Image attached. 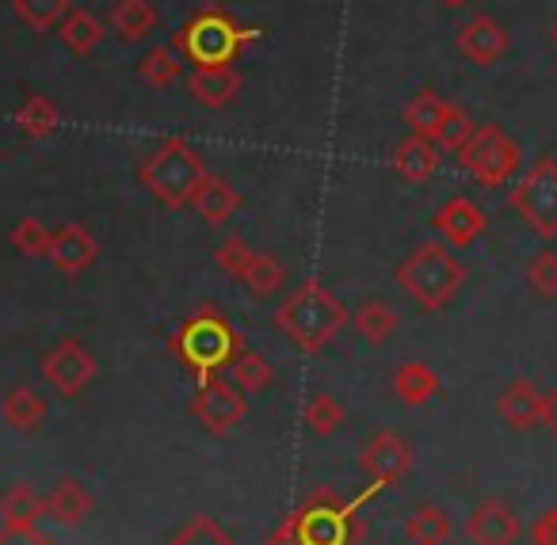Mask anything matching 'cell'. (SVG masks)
Here are the masks:
<instances>
[{
    "mask_svg": "<svg viewBox=\"0 0 557 545\" xmlns=\"http://www.w3.org/2000/svg\"><path fill=\"white\" fill-rule=\"evenodd\" d=\"M405 537H409L412 545H447V537H450L447 511L435 504H420L417 511L409 515V522H405Z\"/></svg>",
    "mask_w": 557,
    "mask_h": 545,
    "instance_id": "32",
    "label": "cell"
},
{
    "mask_svg": "<svg viewBox=\"0 0 557 545\" xmlns=\"http://www.w3.org/2000/svg\"><path fill=\"white\" fill-rule=\"evenodd\" d=\"M70 9H73V0H12L16 20L35 35L54 32V27L70 16Z\"/></svg>",
    "mask_w": 557,
    "mask_h": 545,
    "instance_id": "31",
    "label": "cell"
},
{
    "mask_svg": "<svg viewBox=\"0 0 557 545\" xmlns=\"http://www.w3.org/2000/svg\"><path fill=\"white\" fill-rule=\"evenodd\" d=\"M542 428L557 438V389L546 393V400H542Z\"/></svg>",
    "mask_w": 557,
    "mask_h": 545,
    "instance_id": "42",
    "label": "cell"
},
{
    "mask_svg": "<svg viewBox=\"0 0 557 545\" xmlns=\"http://www.w3.org/2000/svg\"><path fill=\"white\" fill-rule=\"evenodd\" d=\"M379 484L363 492L356 499H341L333 488H318L278 522L275 534L263 545H356L363 534L359 511L379 496Z\"/></svg>",
    "mask_w": 557,
    "mask_h": 545,
    "instance_id": "1",
    "label": "cell"
},
{
    "mask_svg": "<svg viewBox=\"0 0 557 545\" xmlns=\"http://www.w3.org/2000/svg\"><path fill=\"white\" fill-rule=\"evenodd\" d=\"M348 324V306L318 278H306L302 286H295L283 298V306L275 309L278 336H287V344L298 347L302 355H321Z\"/></svg>",
    "mask_w": 557,
    "mask_h": 545,
    "instance_id": "2",
    "label": "cell"
},
{
    "mask_svg": "<svg viewBox=\"0 0 557 545\" xmlns=\"http://www.w3.org/2000/svg\"><path fill=\"white\" fill-rule=\"evenodd\" d=\"M394 393H397V400H401L405 408H420V405H428L435 393H440V374H435L428 362L409 359V362H401V367L394 370Z\"/></svg>",
    "mask_w": 557,
    "mask_h": 545,
    "instance_id": "24",
    "label": "cell"
},
{
    "mask_svg": "<svg viewBox=\"0 0 557 545\" xmlns=\"http://www.w3.org/2000/svg\"><path fill=\"white\" fill-rule=\"evenodd\" d=\"M252 256H256L252 245H248L245 237H237V233H233V237H225L222 245L214 248V263L230 278H237V283L245 278V271H248V263H252Z\"/></svg>",
    "mask_w": 557,
    "mask_h": 545,
    "instance_id": "39",
    "label": "cell"
},
{
    "mask_svg": "<svg viewBox=\"0 0 557 545\" xmlns=\"http://www.w3.org/2000/svg\"><path fill=\"white\" fill-rule=\"evenodd\" d=\"M549 42L557 47V16H554V24H549Z\"/></svg>",
    "mask_w": 557,
    "mask_h": 545,
    "instance_id": "44",
    "label": "cell"
},
{
    "mask_svg": "<svg viewBox=\"0 0 557 545\" xmlns=\"http://www.w3.org/2000/svg\"><path fill=\"white\" fill-rule=\"evenodd\" d=\"M527 290L539 294L542 301H557V252L554 248H542L539 256H531L523 268Z\"/></svg>",
    "mask_w": 557,
    "mask_h": 545,
    "instance_id": "36",
    "label": "cell"
},
{
    "mask_svg": "<svg viewBox=\"0 0 557 545\" xmlns=\"http://www.w3.org/2000/svg\"><path fill=\"white\" fill-rule=\"evenodd\" d=\"M240 88H245V80L233 65L230 70H191V77H187V96L207 111L230 108L240 96Z\"/></svg>",
    "mask_w": 557,
    "mask_h": 545,
    "instance_id": "17",
    "label": "cell"
},
{
    "mask_svg": "<svg viewBox=\"0 0 557 545\" xmlns=\"http://www.w3.org/2000/svg\"><path fill=\"white\" fill-rule=\"evenodd\" d=\"M92 492L85 488L81 481H73V476H65V481H58L54 488H50L47 496V519L62 522V527H77V522H85L88 515H92Z\"/></svg>",
    "mask_w": 557,
    "mask_h": 545,
    "instance_id": "23",
    "label": "cell"
},
{
    "mask_svg": "<svg viewBox=\"0 0 557 545\" xmlns=\"http://www.w3.org/2000/svg\"><path fill=\"white\" fill-rule=\"evenodd\" d=\"M470 134H473V119L466 115V108H458V103H447L440 131H435V146L447 149V153H458V149L466 146V138H470Z\"/></svg>",
    "mask_w": 557,
    "mask_h": 545,
    "instance_id": "37",
    "label": "cell"
},
{
    "mask_svg": "<svg viewBox=\"0 0 557 545\" xmlns=\"http://www.w3.org/2000/svg\"><path fill=\"white\" fill-rule=\"evenodd\" d=\"M240 283H245V290L252 294L256 301H268V298H275V294L283 290V283H287V268H283V260H278V256L256 252Z\"/></svg>",
    "mask_w": 557,
    "mask_h": 545,
    "instance_id": "28",
    "label": "cell"
},
{
    "mask_svg": "<svg viewBox=\"0 0 557 545\" xmlns=\"http://www.w3.org/2000/svg\"><path fill=\"white\" fill-rule=\"evenodd\" d=\"M207 164L195 153L187 138H164L146 161L138 164V184L161 202L164 210H184L191 207L195 191H199Z\"/></svg>",
    "mask_w": 557,
    "mask_h": 545,
    "instance_id": "6",
    "label": "cell"
},
{
    "mask_svg": "<svg viewBox=\"0 0 557 545\" xmlns=\"http://www.w3.org/2000/svg\"><path fill=\"white\" fill-rule=\"evenodd\" d=\"M302 420H306V428H310L318 438H329L333 431L344 428V405H341V397H336V393H329V389H318L310 400H306Z\"/></svg>",
    "mask_w": 557,
    "mask_h": 545,
    "instance_id": "33",
    "label": "cell"
},
{
    "mask_svg": "<svg viewBox=\"0 0 557 545\" xmlns=\"http://www.w3.org/2000/svg\"><path fill=\"white\" fill-rule=\"evenodd\" d=\"M443 9H466V4H470V0H440Z\"/></svg>",
    "mask_w": 557,
    "mask_h": 545,
    "instance_id": "43",
    "label": "cell"
},
{
    "mask_svg": "<svg viewBox=\"0 0 557 545\" xmlns=\"http://www.w3.org/2000/svg\"><path fill=\"white\" fill-rule=\"evenodd\" d=\"M432 230L440 233L447 245L470 248L481 233L488 230V214L481 210V202H473L470 195H455L432 214Z\"/></svg>",
    "mask_w": 557,
    "mask_h": 545,
    "instance_id": "13",
    "label": "cell"
},
{
    "mask_svg": "<svg viewBox=\"0 0 557 545\" xmlns=\"http://www.w3.org/2000/svg\"><path fill=\"white\" fill-rule=\"evenodd\" d=\"M466 283V268L455 260L447 245H417L401 263H397V286L405 290V298L424 313H440L458 298Z\"/></svg>",
    "mask_w": 557,
    "mask_h": 545,
    "instance_id": "5",
    "label": "cell"
},
{
    "mask_svg": "<svg viewBox=\"0 0 557 545\" xmlns=\"http://www.w3.org/2000/svg\"><path fill=\"white\" fill-rule=\"evenodd\" d=\"M230 377L248 393V397H256V393L271 389V382H275V367H271L260 351H252V347H240L230 362Z\"/></svg>",
    "mask_w": 557,
    "mask_h": 545,
    "instance_id": "30",
    "label": "cell"
},
{
    "mask_svg": "<svg viewBox=\"0 0 557 545\" xmlns=\"http://www.w3.org/2000/svg\"><path fill=\"white\" fill-rule=\"evenodd\" d=\"M0 157H4V153H0Z\"/></svg>",
    "mask_w": 557,
    "mask_h": 545,
    "instance_id": "45",
    "label": "cell"
},
{
    "mask_svg": "<svg viewBox=\"0 0 557 545\" xmlns=\"http://www.w3.org/2000/svg\"><path fill=\"white\" fill-rule=\"evenodd\" d=\"M511 47V35L508 27L500 24V20L485 16V12H478V16H470L462 27L455 32V50L466 58L470 65H481V70H488V65H496L504 54H508Z\"/></svg>",
    "mask_w": 557,
    "mask_h": 545,
    "instance_id": "12",
    "label": "cell"
},
{
    "mask_svg": "<svg viewBox=\"0 0 557 545\" xmlns=\"http://www.w3.org/2000/svg\"><path fill=\"white\" fill-rule=\"evenodd\" d=\"M39 370H42V382H47L58 397L73 400L96 382V370L100 367H96V355L88 351L77 336H65V339H58L47 355H42Z\"/></svg>",
    "mask_w": 557,
    "mask_h": 545,
    "instance_id": "9",
    "label": "cell"
},
{
    "mask_svg": "<svg viewBox=\"0 0 557 545\" xmlns=\"http://www.w3.org/2000/svg\"><path fill=\"white\" fill-rule=\"evenodd\" d=\"M351 324H356V332L367 339L371 347H382L389 344V339L397 336V313L394 306H389L386 298H367L356 306V313H351Z\"/></svg>",
    "mask_w": 557,
    "mask_h": 545,
    "instance_id": "25",
    "label": "cell"
},
{
    "mask_svg": "<svg viewBox=\"0 0 557 545\" xmlns=\"http://www.w3.org/2000/svg\"><path fill=\"white\" fill-rule=\"evenodd\" d=\"M470 545H516L519 542V515L504 499H481L466 519Z\"/></svg>",
    "mask_w": 557,
    "mask_h": 545,
    "instance_id": "14",
    "label": "cell"
},
{
    "mask_svg": "<svg viewBox=\"0 0 557 545\" xmlns=\"http://www.w3.org/2000/svg\"><path fill=\"white\" fill-rule=\"evenodd\" d=\"M191 416L210 431V435H230L245 423L248 393L233 377H210L191 397Z\"/></svg>",
    "mask_w": 557,
    "mask_h": 545,
    "instance_id": "10",
    "label": "cell"
},
{
    "mask_svg": "<svg viewBox=\"0 0 557 545\" xmlns=\"http://www.w3.org/2000/svg\"><path fill=\"white\" fill-rule=\"evenodd\" d=\"M58 123H62V111H58L47 96H27V100L20 103V111H16V126H20V134H24L27 141L50 138V134L58 131Z\"/></svg>",
    "mask_w": 557,
    "mask_h": 545,
    "instance_id": "29",
    "label": "cell"
},
{
    "mask_svg": "<svg viewBox=\"0 0 557 545\" xmlns=\"http://www.w3.org/2000/svg\"><path fill=\"white\" fill-rule=\"evenodd\" d=\"M191 210L207 225H225L240 210V195L225 176L207 172V176H202V184H199V191H195V199H191Z\"/></svg>",
    "mask_w": 557,
    "mask_h": 545,
    "instance_id": "20",
    "label": "cell"
},
{
    "mask_svg": "<svg viewBox=\"0 0 557 545\" xmlns=\"http://www.w3.org/2000/svg\"><path fill=\"white\" fill-rule=\"evenodd\" d=\"M260 27H245L218 4H202L176 32L172 50L191 62V70H230L252 42H260Z\"/></svg>",
    "mask_w": 557,
    "mask_h": 545,
    "instance_id": "3",
    "label": "cell"
},
{
    "mask_svg": "<svg viewBox=\"0 0 557 545\" xmlns=\"http://www.w3.org/2000/svg\"><path fill=\"white\" fill-rule=\"evenodd\" d=\"M0 545H54L39 527H0Z\"/></svg>",
    "mask_w": 557,
    "mask_h": 545,
    "instance_id": "40",
    "label": "cell"
},
{
    "mask_svg": "<svg viewBox=\"0 0 557 545\" xmlns=\"http://www.w3.org/2000/svg\"><path fill=\"white\" fill-rule=\"evenodd\" d=\"M450 100H443L435 88H420L417 96H412L409 103H405L401 119L405 126H409V134H420V138H432L435 141V131H440L443 123V111H447Z\"/></svg>",
    "mask_w": 557,
    "mask_h": 545,
    "instance_id": "27",
    "label": "cell"
},
{
    "mask_svg": "<svg viewBox=\"0 0 557 545\" xmlns=\"http://www.w3.org/2000/svg\"><path fill=\"white\" fill-rule=\"evenodd\" d=\"M180 70H184V62H180V54L172 47H153L138 62V77L146 80L149 88H157V92H164V88L176 85Z\"/></svg>",
    "mask_w": 557,
    "mask_h": 545,
    "instance_id": "34",
    "label": "cell"
},
{
    "mask_svg": "<svg viewBox=\"0 0 557 545\" xmlns=\"http://www.w3.org/2000/svg\"><path fill=\"white\" fill-rule=\"evenodd\" d=\"M47 519V496L32 488V484H12L0 496V522L4 527H39Z\"/></svg>",
    "mask_w": 557,
    "mask_h": 545,
    "instance_id": "26",
    "label": "cell"
},
{
    "mask_svg": "<svg viewBox=\"0 0 557 545\" xmlns=\"http://www.w3.org/2000/svg\"><path fill=\"white\" fill-rule=\"evenodd\" d=\"M12 248L27 260H50V245H54V230L39 222V218H20L9 233Z\"/></svg>",
    "mask_w": 557,
    "mask_h": 545,
    "instance_id": "35",
    "label": "cell"
},
{
    "mask_svg": "<svg viewBox=\"0 0 557 545\" xmlns=\"http://www.w3.org/2000/svg\"><path fill=\"white\" fill-rule=\"evenodd\" d=\"M58 35H62L65 50H70L73 58H92L96 50L103 47V39H108V20L92 16L88 9L73 4L70 16L58 24Z\"/></svg>",
    "mask_w": 557,
    "mask_h": 545,
    "instance_id": "22",
    "label": "cell"
},
{
    "mask_svg": "<svg viewBox=\"0 0 557 545\" xmlns=\"http://www.w3.org/2000/svg\"><path fill=\"white\" fill-rule=\"evenodd\" d=\"M169 545H237V542H233L210 515H195L187 527H180L176 534H172Z\"/></svg>",
    "mask_w": 557,
    "mask_h": 545,
    "instance_id": "38",
    "label": "cell"
},
{
    "mask_svg": "<svg viewBox=\"0 0 557 545\" xmlns=\"http://www.w3.org/2000/svg\"><path fill=\"white\" fill-rule=\"evenodd\" d=\"M508 202L542 240H554L557 237V157H539L534 169L511 187Z\"/></svg>",
    "mask_w": 557,
    "mask_h": 545,
    "instance_id": "8",
    "label": "cell"
},
{
    "mask_svg": "<svg viewBox=\"0 0 557 545\" xmlns=\"http://www.w3.org/2000/svg\"><path fill=\"white\" fill-rule=\"evenodd\" d=\"M542 400L546 393H539L531 382H508L496 397V416L508 423L511 431H534L542 428Z\"/></svg>",
    "mask_w": 557,
    "mask_h": 545,
    "instance_id": "16",
    "label": "cell"
},
{
    "mask_svg": "<svg viewBox=\"0 0 557 545\" xmlns=\"http://www.w3.org/2000/svg\"><path fill=\"white\" fill-rule=\"evenodd\" d=\"M440 146L432 138H420V134H409L394 146V172L405 179V184H424L440 172Z\"/></svg>",
    "mask_w": 557,
    "mask_h": 545,
    "instance_id": "18",
    "label": "cell"
},
{
    "mask_svg": "<svg viewBox=\"0 0 557 545\" xmlns=\"http://www.w3.org/2000/svg\"><path fill=\"white\" fill-rule=\"evenodd\" d=\"M157 27L153 0H111L108 9V32L119 42H141L149 39Z\"/></svg>",
    "mask_w": 557,
    "mask_h": 545,
    "instance_id": "21",
    "label": "cell"
},
{
    "mask_svg": "<svg viewBox=\"0 0 557 545\" xmlns=\"http://www.w3.org/2000/svg\"><path fill=\"white\" fill-rule=\"evenodd\" d=\"M531 537H534V545H557V507H549L546 515H539Z\"/></svg>",
    "mask_w": 557,
    "mask_h": 545,
    "instance_id": "41",
    "label": "cell"
},
{
    "mask_svg": "<svg viewBox=\"0 0 557 545\" xmlns=\"http://www.w3.org/2000/svg\"><path fill=\"white\" fill-rule=\"evenodd\" d=\"M100 256V245H96L92 230H85L81 222H70L54 233V245H50V263H54L62 275H81L88 271Z\"/></svg>",
    "mask_w": 557,
    "mask_h": 545,
    "instance_id": "15",
    "label": "cell"
},
{
    "mask_svg": "<svg viewBox=\"0 0 557 545\" xmlns=\"http://www.w3.org/2000/svg\"><path fill=\"white\" fill-rule=\"evenodd\" d=\"M359 469L371 476V484L389 488V484L405 481L412 469V446L405 443L397 431H374L367 446L359 450Z\"/></svg>",
    "mask_w": 557,
    "mask_h": 545,
    "instance_id": "11",
    "label": "cell"
},
{
    "mask_svg": "<svg viewBox=\"0 0 557 545\" xmlns=\"http://www.w3.org/2000/svg\"><path fill=\"white\" fill-rule=\"evenodd\" d=\"M0 416H4V423H9L12 431L32 435V431H39L42 423H47L50 400L42 397L39 389H32V385H12V389L4 393V400H0Z\"/></svg>",
    "mask_w": 557,
    "mask_h": 545,
    "instance_id": "19",
    "label": "cell"
},
{
    "mask_svg": "<svg viewBox=\"0 0 557 545\" xmlns=\"http://www.w3.org/2000/svg\"><path fill=\"white\" fill-rule=\"evenodd\" d=\"M519 161H523L519 141L496 123L473 126V134L466 138V146L458 149V164H462V172H470L478 187L511 184V176L519 172Z\"/></svg>",
    "mask_w": 557,
    "mask_h": 545,
    "instance_id": "7",
    "label": "cell"
},
{
    "mask_svg": "<svg viewBox=\"0 0 557 545\" xmlns=\"http://www.w3.org/2000/svg\"><path fill=\"white\" fill-rule=\"evenodd\" d=\"M169 351L176 355L195 374V382L202 385V382H210V377H218L222 367H230L233 355L240 351V339L230 317H225L214 301H207V306H199L176 332H172Z\"/></svg>",
    "mask_w": 557,
    "mask_h": 545,
    "instance_id": "4",
    "label": "cell"
}]
</instances>
